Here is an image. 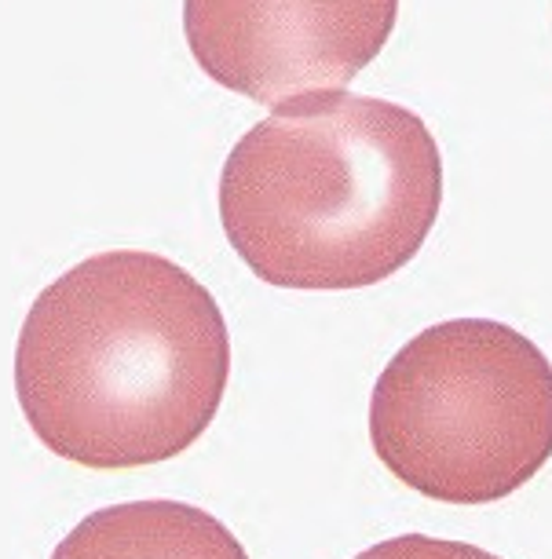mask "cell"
I'll return each instance as SVG.
<instances>
[{
    "label": "cell",
    "instance_id": "cell-1",
    "mask_svg": "<svg viewBox=\"0 0 552 559\" xmlns=\"http://www.w3.org/2000/svg\"><path fill=\"white\" fill-rule=\"evenodd\" d=\"M231 381L216 297L157 252L118 249L59 274L15 344L19 406L62 461L143 468L205 436Z\"/></svg>",
    "mask_w": 552,
    "mask_h": 559
},
{
    "label": "cell",
    "instance_id": "cell-2",
    "mask_svg": "<svg viewBox=\"0 0 552 559\" xmlns=\"http://www.w3.org/2000/svg\"><path fill=\"white\" fill-rule=\"evenodd\" d=\"M443 209V154L399 103L322 92L274 107L220 173V224L279 289L380 286L418 257Z\"/></svg>",
    "mask_w": 552,
    "mask_h": 559
},
{
    "label": "cell",
    "instance_id": "cell-3",
    "mask_svg": "<svg viewBox=\"0 0 552 559\" xmlns=\"http://www.w3.org/2000/svg\"><path fill=\"white\" fill-rule=\"evenodd\" d=\"M369 442L424 498L502 501L552 457V362L505 322L428 325L377 377Z\"/></svg>",
    "mask_w": 552,
    "mask_h": 559
},
{
    "label": "cell",
    "instance_id": "cell-4",
    "mask_svg": "<svg viewBox=\"0 0 552 559\" xmlns=\"http://www.w3.org/2000/svg\"><path fill=\"white\" fill-rule=\"evenodd\" d=\"M399 0H184L209 81L263 107L341 92L385 51Z\"/></svg>",
    "mask_w": 552,
    "mask_h": 559
},
{
    "label": "cell",
    "instance_id": "cell-5",
    "mask_svg": "<svg viewBox=\"0 0 552 559\" xmlns=\"http://www.w3.org/2000/svg\"><path fill=\"white\" fill-rule=\"evenodd\" d=\"M51 559H249L216 515L187 501H125L92 512Z\"/></svg>",
    "mask_w": 552,
    "mask_h": 559
},
{
    "label": "cell",
    "instance_id": "cell-6",
    "mask_svg": "<svg viewBox=\"0 0 552 559\" xmlns=\"http://www.w3.org/2000/svg\"><path fill=\"white\" fill-rule=\"evenodd\" d=\"M355 559H502L486 548H475L469 542H447V537H428V534H399L388 537Z\"/></svg>",
    "mask_w": 552,
    "mask_h": 559
}]
</instances>
